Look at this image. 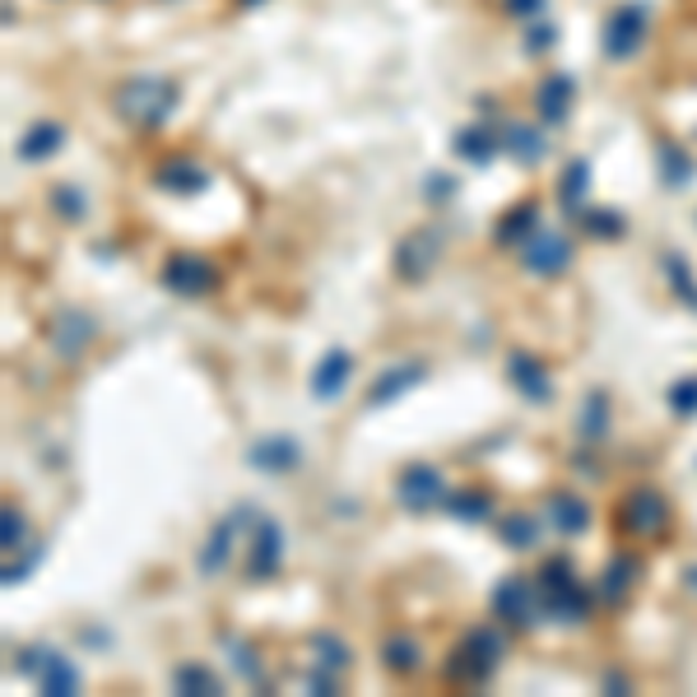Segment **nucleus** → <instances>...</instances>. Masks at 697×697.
Listing matches in <instances>:
<instances>
[{"label":"nucleus","instance_id":"obj_13","mask_svg":"<svg viewBox=\"0 0 697 697\" xmlns=\"http://www.w3.org/2000/svg\"><path fill=\"white\" fill-rule=\"evenodd\" d=\"M647 24H651L647 5H618L609 14V24H605V56L609 61H628V56L642 47Z\"/></svg>","mask_w":697,"mask_h":697},{"label":"nucleus","instance_id":"obj_8","mask_svg":"<svg viewBox=\"0 0 697 697\" xmlns=\"http://www.w3.org/2000/svg\"><path fill=\"white\" fill-rule=\"evenodd\" d=\"M442 261V232L437 228H410L391 251V270L400 284H423Z\"/></svg>","mask_w":697,"mask_h":697},{"label":"nucleus","instance_id":"obj_4","mask_svg":"<svg viewBox=\"0 0 697 697\" xmlns=\"http://www.w3.org/2000/svg\"><path fill=\"white\" fill-rule=\"evenodd\" d=\"M614 521H618V530L632 539H655L670 530V498L655 489V483H632V489L618 498Z\"/></svg>","mask_w":697,"mask_h":697},{"label":"nucleus","instance_id":"obj_23","mask_svg":"<svg viewBox=\"0 0 697 697\" xmlns=\"http://www.w3.org/2000/svg\"><path fill=\"white\" fill-rule=\"evenodd\" d=\"M381 670H386V674H400V679L419 674V670H423V642H419L414 632L381 637Z\"/></svg>","mask_w":697,"mask_h":697},{"label":"nucleus","instance_id":"obj_11","mask_svg":"<svg viewBox=\"0 0 697 697\" xmlns=\"http://www.w3.org/2000/svg\"><path fill=\"white\" fill-rule=\"evenodd\" d=\"M516 251H521L526 275H539V279H553L572 265V238L568 232H553V228H535Z\"/></svg>","mask_w":697,"mask_h":697},{"label":"nucleus","instance_id":"obj_26","mask_svg":"<svg viewBox=\"0 0 697 697\" xmlns=\"http://www.w3.org/2000/svg\"><path fill=\"white\" fill-rule=\"evenodd\" d=\"M502 153H512L516 163H539L549 153V140H545V130L530 122H507L502 126Z\"/></svg>","mask_w":697,"mask_h":697},{"label":"nucleus","instance_id":"obj_1","mask_svg":"<svg viewBox=\"0 0 697 697\" xmlns=\"http://www.w3.org/2000/svg\"><path fill=\"white\" fill-rule=\"evenodd\" d=\"M502 661H507V632H502V624H475L452 647L442 679L452 688H483L502 670Z\"/></svg>","mask_w":697,"mask_h":697},{"label":"nucleus","instance_id":"obj_25","mask_svg":"<svg viewBox=\"0 0 697 697\" xmlns=\"http://www.w3.org/2000/svg\"><path fill=\"white\" fill-rule=\"evenodd\" d=\"M37 688L52 693V697H75V693H80V670H75L70 655H61L56 647H47L43 670H37Z\"/></svg>","mask_w":697,"mask_h":697},{"label":"nucleus","instance_id":"obj_43","mask_svg":"<svg viewBox=\"0 0 697 697\" xmlns=\"http://www.w3.org/2000/svg\"><path fill=\"white\" fill-rule=\"evenodd\" d=\"M37 558H43V545H33V549H28V558H24L19 568H14V563H5V576H0V581H5V586H19V581H24V576L37 568Z\"/></svg>","mask_w":697,"mask_h":697},{"label":"nucleus","instance_id":"obj_10","mask_svg":"<svg viewBox=\"0 0 697 697\" xmlns=\"http://www.w3.org/2000/svg\"><path fill=\"white\" fill-rule=\"evenodd\" d=\"M93 340H99V321H93V312H84V307H61L47 325V344L56 348V358H66V363H80Z\"/></svg>","mask_w":697,"mask_h":697},{"label":"nucleus","instance_id":"obj_14","mask_svg":"<svg viewBox=\"0 0 697 697\" xmlns=\"http://www.w3.org/2000/svg\"><path fill=\"white\" fill-rule=\"evenodd\" d=\"M247 465L261 475H294L302 465V447H298V437H288V433H265L247 447Z\"/></svg>","mask_w":697,"mask_h":697},{"label":"nucleus","instance_id":"obj_40","mask_svg":"<svg viewBox=\"0 0 697 697\" xmlns=\"http://www.w3.org/2000/svg\"><path fill=\"white\" fill-rule=\"evenodd\" d=\"M670 414L674 419H697V377H679L670 386Z\"/></svg>","mask_w":697,"mask_h":697},{"label":"nucleus","instance_id":"obj_32","mask_svg":"<svg viewBox=\"0 0 697 697\" xmlns=\"http://www.w3.org/2000/svg\"><path fill=\"white\" fill-rule=\"evenodd\" d=\"M307 647H312V655H317V665H321V670H331V674L354 670V647H348L344 637L331 632V628L312 632V637H307Z\"/></svg>","mask_w":697,"mask_h":697},{"label":"nucleus","instance_id":"obj_45","mask_svg":"<svg viewBox=\"0 0 697 697\" xmlns=\"http://www.w3.org/2000/svg\"><path fill=\"white\" fill-rule=\"evenodd\" d=\"M512 14H526V19H539V10H545V0H507Z\"/></svg>","mask_w":697,"mask_h":697},{"label":"nucleus","instance_id":"obj_27","mask_svg":"<svg viewBox=\"0 0 697 697\" xmlns=\"http://www.w3.org/2000/svg\"><path fill=\"white\" fill-rule=\"evenodd\" d=\"M66 145V126L61 122H33L24 135H19V159L24 163H43V159H52L56 149Z\"/></svg>","mask_w":697,"mask_h":697},{"label":"nucleus","instance_id":"obj_2","mask_svg":"<svg viewBox=\"0 0 697 697\" xmlns=\"http://www.w3.org/2000/svg\"><path fill=\"white\" fill-rule=\"evenodd\" d=\"M535 586H539V599H545V614L553 618V624H563V628H576V624H586L591 618V605H595V595L591 586L581 581V572L572 568V558H545L535 572Z\"/></svg>","mask_w":697,"mask_h":697},{"label":"nucleus","instance_id":"obj_31","mask_svg":"<svg viewBox=\"0 0 697 697\" xmlns=\"http://www.w3.org/2000/svg\"><path fill=\"white\" fill-rule=\"evenodd\" d=\"M586 191H591V163L586 159H572L563 168V178H558V205H563L568 219H576L581 209H586Z\"/></svg>","mask_w":697,"mask_h":697},{"label":"nucleus","instance_id":"obj_15","mask_svg":"<svg viewBox=\"0 0 697 697\" xmlns=\"http://www.w3.org/2000/svg\"><path fill=\"white\" fill-rule=\"evenodd\" d=\"M419 381H429V363L423 358H400V363H391L386 373H377V381L367 386V410H381V404H391V400H400L404 391H414Z\"/></svg>","mask_w":697,"mask_h":697},{"label":"nucleus","instance_id":"obj_35","mask_svg":"<svg viewBox=\"0 0 697 697\" xmlns=\"http://www.w3.org/2000/svg\"><path fill=\"white\" fill-rule=\"evenodd\" d=\"M655 159H661V182H665L670 191H684V186L693 182V159H688L684 145L661 140V145H655Z\"/></svg>","mask_w":697,"mask_h":697},{"label":"nucleus","instance_id":"obj_28","mask_svg":"<svg viewBox=\"0 0 697 697\" xmlns=\"http://www.w3.org/2000/svg\"><path fill=\"white\" fill-rule=\"evenodd\" d=\"M452 149H456V159L483 168V163H493V153L502 149V130H489V126H465V130H456Z\"/></svg>","mask_w":697,"mask_h":697},{"label":"nucleus","instance_id":"obj_42","mask_svg":"<svg viewBox=\"0 0 697 697\" xmlns=\"http://www.w3.org/2000/svg\"><path fill=\"white\" fill-rule=\"evenodd\" d=\"M307 693H321V697H335L340 693V674H331V670H312L307 674Z\"/></svg>","mask_w":697,"mask_h":697},{"label":"nucleus","instance_id":"obj_37","mask_svg":"<svg viewBox=\"0 0 697 697\" xmlns=\"http://www.w3.org/2000/svg\"><path fill=\"white\" fill-rule=\"evenodd\" d=\"M0 545H5L10 558L19 549H33L28 545V521H24V512H19V502H5V512H0Z\"/></svg>","mask_w":697,"mask_h":697},{"label":"nucleus","instance_id":"obj_38","mask_svg":"<svg viewBox=\"0 0 697 697\" xmlns=\"http://www.w3.org/2000/svg\"><path fill=\"white\" fill-rule=\"evenodd\" d=\"M228 655H232V670H238L251 688H261V684H265V670H261L256 647H251V642H238V637H228Z\"/></svg>","mask_w":697,"mask_h":697},{"label":"nucleus","instance_id":"obj_33","mask_svg":"<svg viewBox=\"0 0 697 697\" xmlns=\"http://www.w3.org/2000/svg\"><path fill=\"white\" fill-rule=\"evenodd\" d=\"M447 512L465 526H483L493 521V493L489 489H460V493H447Z\"/></svg>","mask_w":697,"mask_h":697},{"label":"nucleus","instance_id":"obj_46","mask_svg":"<svg viewBox=\"0 0 697 697\" xmlns=\"http://www.w3.org/2000/svg\"><path fill=\"white\" fill-rule=\"evenodd\" d=\"M632 684H628V674H618V670H609L605 674V693H628Z\"/></svg>","mask_w":697,"mask_h":697},{"label":"nucleus","instance_id":"obj_6","mask_svg":"<svg viewBox=\"0 0 697 697\" xmlns=\"http://www.w3.org/2000/svg\"><path fill=\"white\" fill-rule=\"evenodd\" d=\"M256 507H251V502H238V507H232L228 516H219L215 521V530L205 535V545H201V553H196V572L209 581V576H219L228 563H232V549H238V535L242 530H251L256 526Z\"/></svg>","mask_w":697,"mask_h":697},{"label":"nucleus","instance_id":"obj_19","mask_svg":"<svg viewBox=\"0 0 697 697\" xmlns=\"http://www.w3.org/2000/svg\"><path fill=\"white\" fill-rule=\"evenodd\" d=\"M545 521L563 539H576V535L591 530V502L581 498V493H572V489H553L545 498Z\"/></svg>","mask_w":697,"mask_h":697},{"label":"nucleus","instance_id":"obj_7","mask_svg":"<svg viewBox=\"0 0 697 697\" xmlns=\"http://www.w3.org/2000/svg\"><path fill=\"white\" fill-rule=\"evenodd\" d=\"M396 502L410 516H423L433 507H447V479L433 460H410L404 470L396 475Z\"/></svg>","mask_w":697,"mask_h":697},{"label":"nucleus","instance_id":"obj_16","mask_svg":"<svg viewBox=\"0 0 697 697\" xmlns=\"http://www.w3.org/2000/svg\"><path fill=\"white\" fill-rule=\"evenodd\" d=\"M348 377H354V354H348L344 344H335L317 358L312 377H307V391H312V400H340Z\"/></svg>","mask_w":697,"mask_h":697},{"label":"nucleus","instance_id":"obj_44","mask_svg":"<svg viewBox=\"0 0 697 697\" xmlns=\"http://www.w3.org/2000/svg\"><path fill=\"white\" fill-rule=\"evenodd\" d=\"M423 196H429V201H447L452 196V178H429V182H423Z\"/></svg>","mask_w":697,"mask_h":697},{"label":"nucleus","instance_id":"obj_34","mask_svg":"<svg viewBox=\"0 0 697 697\" xmlns=\"http://www.w3.org/2000/svg\"><path fill=\"white\" fill-rule=\"evenodd\" d=\"M665 279H670V294L679 298L688 312H697V270L688 265L684 251H665Z\"/></svg>","mask_w":697,"mask_h":697},{"label":"nucleus","instance_id":"obj_17","mask_svg":"<svg viewBox=\"0 0 697 697\" xmlns=\"http://www.w3.org/2000/svg\"><path fill=\"white\" fill-rule=\"evenodd\" d=\"M507 381H512L530 404H549V400H553V377H549V367L539 363L530 348H512V354H507Z\"/></svg>","mask_w":697,"mask_h":697},{"label":"nucleus","instance_id":"obj_29","mask_svg":"<svg viewBox=\"0 0 697 697\" xmlns=\"http://www.w3.org/2000/svg\"><path fill=\"white\" fill-rule=\"evenodd\" d=\"M535 228H539V205L535 201H521V205H512L507 215L493 224V242L498 247H521Z\"/></svg>","mask_w":697,"mask_h":697},{"label":"nucleus","instance_id":"obj_39","mask_svg":"<svg viewBox=\"0 0 697 697\" xmlns=\"http://www.w3.org/2000/svg\"><path fill=\"white\" fill-rule=\"evenodd\" d=\"M52 209L61 215L66 224H84V209H89V201H84V191L80 186H52Z\"/></svg>","mask_w":697,"mask_h":697},{"label":"nucleus","instance_id":"obj_30","mask_svg":"<svg viewBox=\"0 0 697 697\" xmlns=\"http://www.w3.org/2000/svg\"><path fill=\"white\" fill-rule=\"evenodd\" d=\"M172 693H182V697H219L224 679L205 661H182L178 670H172Z\"/></svg>","mask_w":697,"mask_h":697},{"label":"nucleus","instance_id":"obj_47","mask_svg":"<svg viewBox=\"0 0 697 697\" xmlns=\"http://www.w3.org/2000/svg\"><path fill=\"white\" fill-rule=\"evenodd\" d=\"M684 586H688V595H697V563L684 568Z\"/></svg>","mask_w":697,"mask_h":697},{"label":"nucleus","instance_id":"obj_48","mask_svg":"<svg viewBox=\"0 0 697 697\" xmlns=\"http://www.w3.org/2000/svg\"><path fill=\"white\" fill-rule=\"evenodd\" d=\"M238 5H261V0H238Z\"/></svg>","mask_w":697,"mask_h":697},{"label":"nucleus","instance_id":"obj_3","mask_svg":"<svg viewBox=\"0 0 697 697\" xmlns=\"http://www.w3.org/2000/svg\"><path fill=\"white\" fill-rule=\"evenodd\" d=\"M112 107L122 122L140 126V130H159L172 112H178V84L163 75H130L112 89Z\"/></svg>","mask_w":697,"mask_h":697},{"label":"nucleus","instance_id":"obj_9","mask_svg":"<svg viewBox=\"0 0 697 697\" xmlns=\"http://www.w3.org/2000/svg\"><path fill=\"white\" fill-rule=\"evenodd\" d=\"M159 279L168 294H178V298H209L219 288V270L205 256H196V251H172L159 270Z\"/></svg>","mask_w":697,"mask_h":697},{"label":"nucleus","instance_id":"obj_20","mask_svg":"<svg viewBox=\"0 0 697 697\" xmlns=\"http://www.w3.org/2000/svg\"><path fill=\"white\" fill-rule=\"evenodd\" d=\"M642 581V558H637L632 549H618L605 568H599V586L595 595L605 599V605H624V599L632 595V586Z\"/></svg>","mask_w":697,"mask_h":697},{"label":"nucleus","instance_id":"obj_36","mask_svg":"<svg viewBox=\"0 0 697 697\" xmlns=\"http://www.w3.org/2000/svg\"><path fill=\"white\" fill-rule=\"evenodd\" d=\"M576 224H581V232H591V238H624L628 232V219L618 215V209H599V205L581 209Z\"/></svg>","mask_w":697,"mask_h":697},{"label":"nucleus","instance_id":"obj_22","mask_svg":"<svg viewBox=\"0 0 697 697\" xmlns=\"http://www.w3.org/2000/svg\"><path fill=\"white\" fill-rule=\"evenodd\" d=\"M153 186L168 191V196H201L209 186V168L196 163V159H168L153 172Z\"/></svg>","mask_w":697,"mask_h":697},{"label":"nucleus","instance_id":"obj_24","mask_svg":"<svg viewBox=\"0 0 697 697\" xmlns=\"http://www.w3.org/2000/svg\"><path fill=\"white\" fill-rule=\"evenodd\" d=\"M539 535H545V521H539L535 512H526V507H512V512L498 516V539H502V545H507L512 553L535 549Z\"/></svg>","mask_w":697,"mask_h":697},{"label":"nucleus","instance_id":"obj_41","mask_svg":"<svg viewBox=\"0 0 697 697\" xmlns=\"http://www.w3.org/2000/svg\"><path fill=\"white\" fill-rule=\"evenodd\" d=\"M558 43V28L549 24V19H530L526 24V52H549Z\"/></svg>","mask_w":697,"mask_h":697},{"label":"nucleus","instance_id":"obj_21","mask_svg":"<svg viewBox=\"0 0 697 697\" xmlns=\"http://www.w3.org/2000/svg\"><path fill=\"white\" fill-rule=\"evenodd\" d=\"M609 429H614V400L605 386H591L581 410H576V437L586 442V447H599V442L609 437Z\"/></svg>","mask_w":697,"mask_h":697},{"label":"nucleus","instance_id":"obj_12","mask_svg":"<svg viewBox=\"0 0 697 697\" xmlns=\"http://www.w3.org/2000/svg\"><path fill=\"white\" fill-rule=\"evenodd\" d=\"M284 568V526L275 516H256V526L247 535V576L270 581Z\"/></svg>","mask_w":697,"mask_h":697},{"label":"nucleus","instance_id":"obj_18","mask_svg":"<svg viewBox=\"0 0 697 697\" xmlns=\"http://www.w3.org/2000/svg\"><path fill=\"white\" fill-rule=\"evenodd\" d=\"M572 103H576V80L568 70H553L539 80L535 89V112H539V126H563L572 116Z\"/></svg>","mask_w":697,"mask_h":697},{"label":"nucleus","instance_id":"obj_5","mask_svg":"<svg viewBox=\"0 0 697 697\" xmlns=\"http://www.w3.org/2000/svg\"><path fill=\"white\" fill-rule=\"evenodd\" d=\"M493 618L502 628H516V632H526V628H535L539 618H545V599H539V586L530 576H521V572H512V576H502L498 586H493Z\"/></svg>","mask_w":697,"mask_h":697}]
</instances>
